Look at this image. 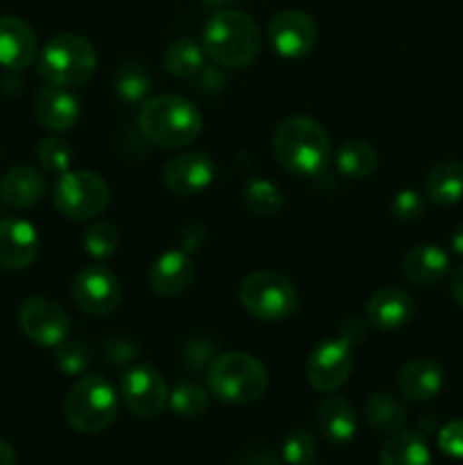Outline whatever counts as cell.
<instances>
[{"instance_id":"1","label":"cell","mask_w":463,"mask_h":465,"mask_svg":"<svg viewBox=\"0 0 463 465\" xmlns=\"http://www.w3.org/2000/svg\"><path fill=\"white\" fill-rule=\"evenodd\" d=\"M272 153L289 175L318 177L331 162V141L316 118L295 114L277 125Z\"/></svg>"},{"instance_id":"2","label":"cell","mask_w":463,"mask_h":465,"mask_svg":"<svg viewBox=\"0 0 463 465\" xmlns=\"http://www.w3.org/2000/svg\"><path fill=\"white\" fill-rule=\"evenodd\" d=\"M202 48L222 68L250 66L261 53V30L250 14L241 9H218L202 30Z\"/></svg>"},{"instance_id":"3","label":"cell","mask_w":463,"mask_h":465,"mask_svg":"<svg viewBox=\"0 0 463 465\" xmlns=\"http://www.w3.org/2000/svg\"><path fill=\"white\" fill-rule=\"evenodd\" d=\"M139 127L153 145L168 150L184 148L202 132V114L182 95H154L141 104Z\"/></svg>"},{"instance_id":"4","label":"cell","mask_w":463,"mask_h":465,"mask_svg":"<svg viewBox=\"0 0 463 465\" xmlns=\"http://www.w3.org/2000/svg\"><path fill=\"white\" fill-rule=\"evenodd\" d=\"M98 54L86 36L75 32H59L41 48L36 71L45 84L77 89L94 77Z\"/></svg>"},{"instance_id":"5","label":"cell","mask_w":463,"mask_h":465,"mask_svg":"<svg viewBox=\"0 0 463 465\" xmlns=\"http://www.w3.org/2000/svg\"><path fill=\"white\" fill-rule=\"evenodd\" d=\"M207 386L221 402L252 404L268 391V371L248 352H218L207 368Z\"/></svg>"},{"instance_id":"6","label":"cell","mask_w":463,"mask_h":465,"mask_svg":"<svg viewBox=\"0 0 463 465\" xmlns=\"http://www.w3.org/2000/svg\"><path fill=\"white\" fill-rule=\"evenodd\" d=\"M121 393L100 375H84L71 386L64 400V418L80 434H100L118 416Z\"/></svg>"},{"instance_id":"7","label":"cell","mask_w":463,"mask_h":465,"mask_svg":"<svg viewBox=\"0 0 463 465\" xmlns=\"http://www.w3.org/2000/svg\"><path fill=\"white\" fill-rule=\"evenodd\" d=\"M245 312L261 322H281L298 312V291L293 282L275 271L250 272L239 289Z\"/></svg>"},{"instance_id":"8","label":"cell","mask_w":463,"mask_h":465,"mask_svg":"<svg viewBox=\"0 0 463 465\" xmlns=\"http://www.w3.org/2000/svg\"><path fill=\"white\" fill-rule=\"evenodd\" d=\"M112 191L104 177L94 171H71L57 177L53 186V203L62 216L71 221H91L109 207Z\"/></svg>"},{"instance_id":"9","label":"cell","mask_w":463,"mask_h":465,"mask_svg":"<svg viewBox=\"0 0 463 465\" xmlns=\"http://www.w3.org/2000/svg\"><path fill=\"white\" fill-rule=\"evenodd\" d=\"M18 327L34 345L57 348L71 334V316L57 300L32 295L18 307Z\"/></svg>"},{"instance_id":"10","label":"cell","mask_w":463,"mask_h":465,"mask_svg":"<svg viewBox=\"0 0 463 465\" xmlns=\"http://www.w3.org/2000/svg\"><path fill=\"white\" fill-rule=\"evenodd\" d=\"M354 371V352L352 341L348 336H334L313 348L309 354L304 375L307 381L320 393H334L345 381L350 380Z\"/></svg>"},{"instance_id":"11","label":"cell","mask_w":463,"mask_h":465,"mask_svg":"<svg viewBox=\"0 0 463 465\" xmlns=\"http://www.w3.org/2000/svg\"><path fill=\"white\" fill-rule=\"evenodd\" d=\"M71 295L80 312L103 318L116 312L123 291L118 277L107 266L94 263V266H86L77 272L71 286Z\"/></svg>"},{"instance_id":"12","label":"cell","mask_w":463,"mask_h":465,"mask_svg":"<svg viewBox=\"0 0 463 465\" xmlns=\"http://www.w3.org/2000/svg\"><path fill=\"white\" fill-rule=\"evenodd\" d=\"M168 393L171 391H168L162 372L145 363L130 368L121 380L123 402L134 416L145 418V420H154L166 411Z\"/></svg>"},{"instance_id":"13","label":"cell","mask_w":463,"mask_h":465,"mask_svg":"<svg viewBox=\"0 0 463 465\" xmlns=\"http://www.w3.org/2000/svg\"><path fill=\"white\" fill-rule=\"evenodd\" d=\"M268 44L280 57L302 59L316 48L318 27L309 14L300 9H284L275 14L268 25Z\"/></svg>"},{"instance_id":"14","label":"cell","mask_w":463,"mask_h":465,"mask_svg":"<svg viewBox=\"0 0 463 465\" xmlns=\"http://www.w3.org/2000/svg\"><path fill=\"white\" fill-rule=\"evenodd\" d=\"M216 177L213 159L204 153H180L168 159L162 168V184L172 195L189 198V195L202 193Z\"/></svg>"},{"instance_id":"15","label":"cell","mask_w":463,"mask_h":465,"mask_svg":"<svg viewBox=\"0 0 463 465\" xmlns=\"http://www.w3.org/2000/svg\"><path fill=\"white\" fill-rule=\"evenodd\" d=\"M39 232L25 218L9 216L0 221V268L25 271L39 257Z\"/></svg>"},{"instance_id":"16","label":"cell","mask_w":463,"mask_h":465,"mask_svg":"<svg viewBox=\"0 0 463 465\" xmlns=\"http://www.w3.org/2000/svg\"><path fill=\"white\" fill-rule=\"evenodd\" d=\"M195 280V262L186 250H166L159 254L148 271L150 291L159 298H177L186 293Z\"/></svg>"},{"instance_id":"17","label":"cell","mask_w":463,"mask_h":465,"mask_svg":"<svg viewBox=\"0 0 463 465\" xmlns=\"http://www.w3.org/2000/svg\"><path fill=\"white\" fill-rule=\"evenodd\" d=\"M34 118L50 132H68L80 121V100L64 86L45 84L34 91Z\"/></svg>"},{"instance_id":"18","label":"cell","mask_w":463,"mask_h":465,"mask_svg":"<svg viewBox=\"0 0 463 465\" xmlns=\"http://www.w3.org/2000/svg\"><path fill=\"white\" fill-rule=\"evenodd\" d=\"M39 54L36 35L21 16H0V66L25 71Z\"/></svg>"},{"instance_id":"19","label":"cell","mask_w":463,"mask_h":465,"mask_svg":"<svg viewBox=\"0 0 463 465\" xmlns=\"http://www.w3.org/2000/svg\"><path fill=\"white\" fill-rule=\"evenodd\" d=\"M416 313L413 298L402 289L386 286V289L375 291L366 304V318L372 327L384 331L399 330L407 325Z\"/></svg>"},{"instance_id":"20","label":"cell","mask_w":463,"mask_h":465,"mask_svg":"<svg viewBox=\"0 0 463 465\" xmlns=\"http://www.w3.org/2000/svg\"><path fill=\"white\" fill-rule=\"evenodd\" d=\"M395 386L411 402H429L443 389V368L434 359H413L399 368Z\"/></svg>"},{"instance_id":"21","label":"cell","mask_w":463,"mask_h":465,"mask_svg":"<svg viewBox=\"0 0 463 465\" xmlns=\"http://www.w3.org/2000/svg\"><path fill=\"white\" fill-rule=\"evenodd\" d=\"M449 254L443 248L431 243L416 245L402 259V272L411 284L429 289L440 284L449 275Z\"/></svg>"},{"instance_id":"22","label":"cell","mask_w":463,"mask_h":465,"mask_svg":"<svg viewBox=\"0 0 463 465\" xmlns=\"http://www.w3.org/2000/svg\"><path fill=\"white\" fill-rule=\"evenodd\" d=\"M48 182L32 166H16L0 180V198L12 209H30L45 198Z\"/></svg>"},{"instance_id":"23","label":"cell","mask_w":463,"mask_h":465,"mask_svg":"<svg viewBox=\"0 0 463 465\" xmlns=\"http://www.w3.org/2000/svg\"><path fill=\"white\" fill-rule=\"evenodd\" d=\"M316 425L330 443H350L357 434V413L340 395H327L316 407Z\"/></svg>"},{"instance_id":"24","label":"cell","mask_w":463,"mask_h":465,"mask_svg":"<svg viewBox=\"0 0 463 465\" xmlns=\"http://www.w3.org/2000/svg\"><path fill=\"white\" fill-rule=\"evenodd\" d=\"M425 198L438 207H452L463 200V163L457 159L440 162L427 173Z\"/></svg>"},{"instance_id":"25","label":"cell","mask_w":463,"mask_h":465,"mask_svg":"<svg viewBox=\"0 0 463 465\" xmlns=\"http://www.w3.org/2000/svg\"><path fill=\"white\" fill-rule=\"evenodd\" d=\"M379 465H431V454L418 431H393L381 445Z\"/></svg>"},{"instance_id":"26","label":"cell","mask_w":463,"mask_h":465,"mask_svg":"<svg viewBox=\"0 0 463 465\" xmlns=\"http://www.w3.org/2000/svg\"><path fill=\"white\" fill-rule=\"evenodd\" d=\"M334 163L340 175H345L348 180H368L377 171L379 154H377L375 145L368 141L348 139L336 150Z\"/></svg>"},{"instance_id":"27","label":"cell","mask_w":463,"mask_h":465,"mask_svg":"<svg viewBox=\"0 0 463 465\" xmlns=\"http://www.w3.org/2000/svg\"><path fill=\"white\" fill-rule=\"evenodd\" d=\"M204 57H207V53H204L202 44L184 36V39L172 41L163 50L162 66L168 75L191 80V77H198V73L204 68Z\"/></svg>"},{"instance_id":"28","label":"cell","mask_w":463,"mask_h":465,"mask_svg":"<svg viewBox=\"0 0 463 465\" xmlns=\"http://www.w3.org/2000/svg\"><path fill=\"white\" fill-rule=\"evenodd\" d=\"M363 420L379 434H393L407 420V409L395 395L379 391V393H372L363 404Z\"/></svg>"},{"instance_id":"29","label":"cell","mask_w":463,"mask_h":465,"mask_svg":"<svg viewBox=\"0 0 463 465\" xmlns=\"http://www.w3.org/2000/svg\"><path fill=\"white\" fill-rule=\"evenodd\" d=\"M150 82L148 71L141 64H123L113 75V91L116 98L125 104H143L150 94Z\"/></svg>"},{"instance_id":"30","label":"cell","mask_w":463,"mask_h":465,"mask_svg":"<svg viewBox=\"0 0 463 465\" xmlns=\"http://www.w3.org/2000/svg\"><path fill=\"white\" fill-rule=\"evenodd\" d=\"M245 207L254 213V216H277L284 209V193L280 186L271 180H257L248 182L243 191Z\"/></svg>"},{"instance_id":"31","label":"cell","mask_w":463,"mask_h":465,"mask_svg":"<svg viewBox=\"0 0 463 465\" xmlns=\"http://www.w3.org/2000/svg\"><path fill=\"white\" fill-rule=\"evenodd\" d=\"M209 395L195 381H180L168 393V409L180 418H198L207 411Z\"/></svg>"},{"instance_id":"32","label":"cell","mask_w":463,"mask_h":465,"mask_svg":"<svg viewBox=\"0 0 463 465\" xmlns=\"http://www.w3.org/2000/svg\"><path fill=\"white\" fill-rule=\"evenodd\" d=\"M36 162L44 168L45 173H53V175H62L71 168L73 163V148L66 139L53 134L45 136L36 145Z\"/></svg>"},{"instance_id":"33","label":"cell","mask_w":463,"mask_h":465,"mask_svg":"<svg viewBox=\"0 0 463 465\" xmlns=\"http://www.w3.org/2000/svg\"><path fill=\"white\" fill-rule=\"evenodd\" d=\"M82 243H84V250L89 257L104 262V259L116 254L118 245H121V234H118L116 225H112V223L107 221H98L84 232Z\"/></svg>"},{"instance_id":"34","label":"cell","mask_w":463,"mask_h":465,"mask_svg":"<svg viewBox=\"0 0 463 465\" xmlns=\"http://www.w3.org/2000/svg\"><path fill=\"white\" fill-rule=\"evenodd\" d=\"M281 459L289 465H316V436L309 430H293L281 445Z\"/></svg>"},{"instance_id":"35","label":"cell","mask_w":463,"mask_h":465,"mask_svg":"<svg viewBox=\"0 0 463 465\" xmlns=\"http://www.w3.org/2000/svg\"><path fill=\"white\" fill-rule=\"evenodd\" d=\"M54 363H57L64 375L80 377L91 366V350L82 341L66 339L62 345L54 348Z\"/></svg>"},{"instance_id":"36","label":"cell","mask_w":463,"mask_h":465,"mask_svg":"<svg viewBox=\"0 0 463 465\" xmlns=\"http://www.w3.org/2000/svg\"><path fill=\"white\" fill-rule=\"evenodd\" d=\"M427 198L416 189H402L390 200V213L402 223H413L425 213Z\"/></svg>"},{"instance_id":"37","label":"cell","mask_w":463,"mask_h":465,"mask_svg":"<svg viewBox=\"0 0 463 465\" xmlns=\"http://www.w3.org/2000/svg\"><path fill=\"white\" fill-rule=\"evenodd\" d=\"M218 354V348L209 339H202V336H195V339H189L182 348V361L189 371H202V368H209V363L213 361V357Z\"/></svg>"},{"instance_id":"38","label":"cell","mask_w":463,"mask_h":465,"mask_svg":"<svg viewBox=\"0 0 463 465\" xmlns=\"http://www.w3.org/2000/svg\"><path fill=\"white\" fill-rule=\"evenodd\" d=\"M103 350H104V357H107V361L112 363V366H127V363L134 361L141 352L139 345H136L134 341L123 339V336H118V339H109Z\"/></svg>"},{"instance_id":"39","label":"cell","mask_w":463,"mask_h":465,"mask_svg":"<svg viewBox=\"0 0 463 465\" xmlns=\"http://www.w3.org/2000/svg\"><path fill=\"white\" fill-rule=\"evenodd\" d=\"M438 450L452 459H463V420H452L440 427Z\"/></svg>"},{"instance_id":"40","label":"cell","mask_w":463,"mask_h":465,"mask_svg":"<svg viewBox=\"0 0 463 465\" xmlns=\"http://www.w3.org/2000/svg\"><path fill=\"white\" fill-rule=\"evenodd\" d=\"M449 293H452L454 302L463 309V266L454 271L452 282H449Z\"/></svg>"},{"instance_id":"41","label":"cell","mask_w":463,"mask_h":465,"mask_svg":"<svg viewBox=\"0 0 463 465\" xmlns=\"http://www.w3.org/2000/svg\"><path fill=\"white\" fill-rule=\"evenodd\" d=\"M239 465H280L272 452H252L243 459Z\"/></svg>"},{"instance_id":"42","label":"cell","mask_w":463,"mask_h":465,"mask_svg":"<svg viewBox=\"0 0 463 465\" xmlns=\"http://www.w3.org/2000/svg\"><path fill=\"white\" fill-rule=\"evenodd\" d=\"M0 465H16V452L7 440L0 439Z\"/></svg>"},{"instance_id":"43","label":"cell","mask_w":463,"mask_h":465,"mask_svg":"<svg viewBox=\"0 0 463 465\" xmlns=\"http://www.w3.org/2000/svg\"><path fill=\"white\" fill-rule=\"evenodd\" d=\"M449 245H452L454 254L463 259V225H458L457 230H454L452 239H449Z\"/></svg>"},{"instance_id":"44","label":"cell","mask_w":463,"mask_h":465,"mask_svg":"<svg viewBox=\"0 0 463 465\" xmlns=\"http://www.w3.org/2000/svg\"><path fill=\"white\" fill-rule=\"evenodd\" d=\"M204 5H209V7H218V9H225L230 7V5H234L236 0H202Z\"/></svg>"}]
</instances>
